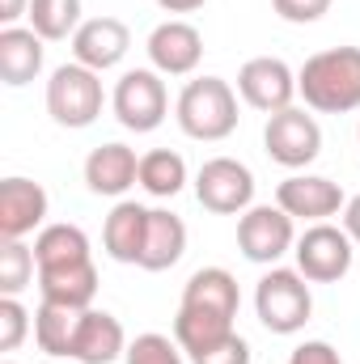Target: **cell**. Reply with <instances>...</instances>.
I'll return each instance as SVG.
<instances>
[{
    "label": "cell",
    "mask_w": 360,
    "mask_h": 364,
    "mask_svg": "<svg viewBox=\"0 0 360 364\" xmlns=\"http://www.w3.org/2000/svg\"><path fill=\"white\" fill-rule=\"evenodd\" d=\"M238 93L246 106H255L263 114L288 110L297 97V73L280 55H255L238 68Z\"/></svg>",
    "instance_id": "cell-10"
},
{
    "label": "cell",
    "mask_w": 360,
    "mask_h": 364,
    "mask_svg": "<svg viewBox=\"0 0 360 364\" xmlns=\"http://www.w3.org/2000/svg\"><path fill=\"white\" fill-rule=\"evenodd\" d=\"M356 140H360V127H356Z\"/></svg>",
    "instance_id": "cell-37"
},
{
    "label": "cell",
    "mask_w": 360,
    "mask_h": 364,
    "mask_svg": "<svg viewBox=\"0 0 360 364\" xmlns=\"http://www.w3.org/2000/svg\"><path fill=\"white\" fill-rule=\"evenodd\" d=\"M47 220V191L34 178H4L0 182V242H21Z\"/></svg>",
    "instance_id": "cell-13"
},
{
    "label": "cell",
    "mask_w": 360,
    "mask_h": 364,
    "mask_svg": "<svg viewBox=\"0 0 360 364\" xmlns=\"http://www.w3.org/2000/svg\"><path fill=\"white\" fill-rule=\"evenodd\" d=\"M191 364H250V343L233 331V335H229V339H221L216 348H208V352L191 356Z\"/></svg>",
    "instance_id": "cell-30"
},
{
    "label": "cell",
    "mask_w": 360,
    "mask_h": 364,
    "mask_svg": "<svg viewBox=\"0 0 360 364\" xmlns=\"http://www.w3.org/2000/svg\"><path fill=\"white\" fill-rule=\"evenodd\" d=\"M288 364H344V360H339V352H335L327 339H305V343L292 348Z\"/></svg>",
    "instance_id": "cell-32"
},
{
    "label": "cell",
    "mask_w": 360,
    "mask_h": 364,
    "mask_svg": "<svg viewBox=\"0 0 360 364\" xmlns=\"http://www.w3.org/2000/svg\"><path fill=\"white\" fill-rule=\"evenodd\" d=\"M182 309H203V314H216V318H238L242 309V292H238V279L225 272V267H199L182 284Z\"/></svg>",
    "instance_id": "cell-18"
},
{
    "label": "cell",
    "mask_w": 360,
    "mask_h": 364,
    "mask_svg": "<svg viewBox=\"0 0 360 364\" xmlns=\"http://www.w3.org/2000/svg\"><path fill=\"white\" fill-rule=\"evenodd\" d=\"M275 203H280L292 220L318 225V220L339 216L344 203H348V195H344L339 182L322 178V174H288V178L275 186Z\"/></svg>",
    "instance_id": "cell-11"
},
{
    "label": "cell",
    "mask_w": 360,
    "mask_h": 364,
    "mask_svg": "<svg viewBox=\"0 0 360 364\" xmlns=\"http://www.w3.org/2000/svg\"><path fill=\"white\" fill-rule=\"evenodd\" d=\"M195 199L216 216H242L255 208V174L238 157H212L195 174Z\"/></svg>",
    "instance_id": "cell-9"
},
{
    "label": "cell",
    "mask_w": 360,
    "mask_h": 364,
    "mask_svg": "<svg viewBox=\"0 0 360 364\" xmlns=\"http://www.w3.org/2000/svg\"><path fill=\"white\" fill-rule=\"evenodd\" d=\"M271 9H275V17H284L292 26H309L318 17H327L331 0H271Z\"/></svg>",
    "instance_id": "cell-31"
},
{
    "label": "cell",
    "mask_w": 360,
    "mask_h": 364,
    "mask_svg": "<svg viewBox=\"0 0 360 364\" xmlns=\"http://www.w3.org/2000/svg\"><path fill=\"white\" fill-rule=\"evenodd\" d=\"M26 17L43 43H64L81 30V0H30Z\"/></svg>",
    "instance_id": "cell-25"
},
{
    "label": "cell",
    "mask_w": 360,
    "mask_h": 364,
    "mask_svg": "<svg viewBox=\"0 0 360 364\" xmlns=\"http://www.w3.org/2000/svg\"><path fill=\"white\" fill-rule=\"evenodd\" d=\"M30 309L17 296H0V352H17L30 335Z\"/></svg>",
    "instance_id": "cell-29"
},
{
    "label": "cell",
    "mask_w": 360,
    "mask_h": 364,
    "mask_svg": "<svg viewBox=\"0 0 360 364\" xmlns=\"http://www.w3.org/2000/svg\"><path fill=\"white\" fill-rule=\"evenodd\" d=\"M38 296L47 305H68V309H90L97 296V267L93 259L68 263V267H47L38 272Z\"/></svg>",
    "instance_id": "cell-20"
},
{
    "label": "cell",
    "mask_w": 360,
    "mask_h": 364,
    "mask_svg": "<svg viewBox=\"0 0 360 364\" xmlns=\"http://www.w3.org/2000/svg\"><path fill=\"white\" fill-rule=\"evenodd\" d=\"M127 352V335L123 322L106 309H85L77 322V339H73V360L77 364H115Z\"/></svg>",
    "instance_id": "cell-16"
},
{
    "label": "cell",
    "mask_w": 360,
    "mask_h": 364,
    "mask_svg": "<svg viewBox=\"0 0 360 364\" xmlns=\"http://www.w3.org/2000/svg\"><path fill=\"white\" fill-rule=\"evenodd\" d=\"M144 51H149V60H153V68L162 77H191L199 68V60H203V34L191 21L170 17L149 34Z\"/></svg>",
    "instance_id": "cell-12"
},
{
    "label": "cell",
    "mask_w": 360,
    "mask_h": 364,
    "mask_svg": "<svg viewBox=\"0 0 360 364\" xmlns=\"http://www.w3.org/2000/svg\"><path fill=\"white\" fill-rule=\"evenodd\" d=\"M34 259H38V272L47 267H68V263H85L90 255V237L81 225H43L38 237H34Z\"/></svg>",
    "instance_id": "cell-22"
},
{
    "label": "cell",
    "mask_w": 360,
    "mask_h": 364,
    "mask_svg": "<svg viewBox=\"0 0 360 364\" xmlns=\"http://www.w3.org/2000/svg\"><path fill=\"white\" fill-rule=\"evenodd\" d=\"M186 255V225L170 208H149V233H144V255L140 267L144 272H170Z\"/></svg>",
    "instance_id": "cell-21"
},
{
    "label": "cell",
    "mask_w": 360,
    "mask_h": 364,
    "mask_svg": "<svg viewBox=\"0 0 360 364\" xmlns=\"http://www.w3.org/2000/svg\"><path fill=\"white\" fill-rule=\"evenodd\" d=\"M43 38L30 26H4L0 30V81L9 90L30 85L43 73Z\"/></svg>",
    "instance_id": "cell-19"
},
{
    "label": "cell",
    "mask_w": 360,
    "mask_h": 364,
    "mask_svg": "<svg viewBox=\"0 0 360 364\" xmlns=\"http://www.w3.org/2000/svg\"><path fill=\"white\" fill-rule=\"evenodd\" d=\"M4 364H17V360H4Z\"/></svg>",
    "instance_id": "cell-36"
},
{
    "label": "cell",
    "mask_w": 360,
    "mask_h": 364,
    "mask_svg": "<svg viewBox=\"0 0 360 364\" xmlns=\"http://www.w3.org/2000/svg\"><path fill=\"white\" fill-rule=\"evenodd\" d=\"M182 356H186V352L179 348V339L149 331V335H136V339L127 343L123 364H186Z\"/></svg>",
    "instance_id": "cell-28"
},
{
    "label": "cell",
    "mask_w": 360,
    "mask_h": 364,
    "mask_svg": "<svg viewBox=\"0 0 360 364\" xmlns=\"http://www.w3.org/2000/svg\"><path fill=\"white\" fill-rule=\"evenodd\" d=\"M297 93L318 114L360 110V47H327L297 73Z\"/></svg>",
    "instance_id": "cell-1"
},
{
    "label": "cell",
    "mask_w": 360,
    "mask_h": 364,
    "mask_svg": "<svg viewBox=\"0 0 360 364\" xmlns=\"http://www.w3.org/2000/svg\"><path fill=\"white\" fill-rule=\"evenodd\" d=\"M140 186L153 195V199H174L182 186H186V161H182L174 149H153L140 157Z\"/></svg>",
    "instance_id": "cell-26"
},
{
    "label": "cell",
    "mask_w": 360,
    "mask_h": 364,
    "mask_svg": "<svg viewBox=\"0 0 360 364\" xmlns=\"http://www.w3.org/2000/svg\"><path fill=\"white\" fill-rule=\"evenodd\" d=\"M127 47H132V30L119 17H90L73 34V60L93 68V73H106V68L123 64Z\"/></svg>",
    "instance_id": "cell-14"
},
{
    "label": "cell",
    "mask_w": 360,
    "mask_h": 364,
    "mask_svg": "<svg viewBox=\"0 0 360 364\" xmlns=\"http://www.w3.org/2000/svg\"><path fill=\"white\" fill-rule=\"evenodd\" d=\"M255 314L271 335H297L305 331L309 314H314V292L309 279L297 267H271L259 288H255Z\"/></svg>",
    "instance_id": "cell-3"
},
{
    "label": "cell",
    "mask_w": 360,
    "mask_h": 364,
    "mask_svg": "<svg viewBox=\"0 0 360 364\" xmlns=\"http://www.w3.org/2000/svg\"><path fill=\"white\" fill-rule=\"evenodd\" d=\"M136 182H140V157H136V149H127V144H119V140L97 144L90 157H85V186H90L93 195L119 199V195H127Z\"/></svg>",
    "instance_id": "cell-15"
},
{
    "label": "cell",
    "mask_w": 360,
    "mask_h": 364,
    "mask_svg": "<svg viewBox=\"0 0 360 364\" xmlns=\"http://www.w3.org/2000/svg\"><path fill=\"white\" fill-rule=\"evenodd\" d=\"M26 13H30V0H0V21L4 26H17Z\"/></svg>",
    "instance_id": "cell-34"
},
{
    "label": "cell",
    "mask_w": 360,
    "mask_h": 364,
    "mask_svg": "<svg viewBox=\"0 0 360 364\" xmlns=\"http://www.w3.org/2000/svg\"><path fill=\"white\" fill-rule=\"evenodd\" d=\"M339 216H344V229H348V237L360 246V195H352V199L344 203V212H339Z\"/></svg>",
    "instance_id": "cell-33"
},
{
    "label": "cell",
    "mask_w": 360,
    "mask_h": 364,
    "mask_svg": "<svg viewBox=\"0 0 360 364\" xmlns=\"http://www.w3.org/2000/svg\"><path fill=\"white\" fill-rule=\"evenodd\" d=\"M102 106H106L102 73H93L85 64H77V60L73 64H60L51 73V81H47V114L60 127H73V132L90 127V123H97Z\"/></svg>",
    "instance_id": "cell-4"
},
{
    "label": "cell",
    "mask_w": 360,
    "mask_h": 364,
    "mask_svg": "<svg viewBox=\"0 0 360 364\" xmlns=\"http://www.w3.org/2000/svg\"><path fill=\"white\" fill-rule=\"evenodd\" d=\"M110 106H115V119L144 136V132H157L170 114V93H166V81L157 68H132L115 81V93H110Z\"/></svg>",
    "instance_id": "cell-5"
},
{
    "label": "cell",
    "mask_w": 360,
    "mask_h": 364,
    "mask_svg": "<svg viewBox=\"0 0 360 364\" xmlns=\"http://www.w3.org/2000/svg\"><path fill=\"white\" fill-rule=\"evenodd\" d=\"M166 13H195V9H203L208 0H157Z\"/></svg>",
    "instance_id": "cell-35"
},
{
    "label": "cell",
    "mask_w": 360,
    "mask_h": 364,
    "mask_svg": "<svg viewBox=\"0 0 360 364\" xmlns=\"http://www.w3.org/2000/svg\"><path fill=\"white\" fill-rule=\"evenodd\" d=\"M85 309H68V305H38L34 314V343L38 352L55 356V360H73V339H77V322Z\"/></svg>",
    "instance_id": "cell-23"
},
{
    "label": "cell",
    "mask_w": 360,
    "mask_h": 364,
    "mask_svg": "<svg viewBox=\"0 0 360 364\" xmlns=\"http://www.w3.org/2000/svg\"><path fill=\"white\" fill-rule=\"evenodd\" d=\"M297 246V229L292 216L280 203H255L238 216V250L242 259L259 263V267H275L288 250Z\"/></svg>",
    "instance_id": "cell-7"
},
{
    "label": "cell",
    "mask_w": 360,
    "mask_h": 364,
    "mask_svg": "<svg viewBox=\"0 0 360 364\" xmlns=\"http://www.w3.org/2000/svg\"><path fill=\"white\" fill-rule=\"evenodd\" d=\"M297 272L305 275L309 284H339L344 275L352 272V259H356V242L348 237L344 225H331V220H318L309 225L297 246Z\"/></svg>",
    "instance_id": "cell-6"
},
{
    "label": "cell",
    "mask_w": 360,
    "mask_h": 364,
    "mask_svg": "<svg viewBox=\"0 0 360 364\" xmlns=\"http://www.w3.org/2000/svg\"><path fill=\"white\" fill-rule=\"evenodd\" d=\"M174 119H179L182 136L191 140H203V144L229 140L238 132V93L221 77H195L182 85L179 102H174Z\"/></svg>",
    "instance_id": "cell-2"
},
{
    "label": "cell",
    "mask_w": 360,
    "mask_h": 364,
    "mask_svg": "<svg viewBox=\"0 0 360 364\" xmlns=\"http://www.w3.org/2000/svg\"><path fill=\"white\" fill-rule=\"evenodd\" d=\"M229 335H233L229 318H216V314H203V309H182V305H179V314H174V339L186 352V360L199 356V352H208V348H216Z\"/></svg>",
    "instance_id": "cell-24"
},
{
    "label": "cell",
    "mask_w": 360,
    "mask_h": 364,
    "mask_svg": "<svg viewBox=\"0 0 360 364\" xmlns=\"http://www.w3.org/2000/svg\"><path fill=\"white\" fill-rule=\"evenodd\" d=\"M34 246L26 242H0V296H21L34 279Z\"/></svg>",
    "instance_id": "cell-27"
},
{
    "label": "cell",
    "mask_w": 360,
    "mask_h": 364,
    "mask_svg": "<svg viewBox=\"0 0 360 364\" xmlns=\"http://www.w3.org/2000/svg\"><path fill=\"white\" fill-rule=\"evenodd\" d=\"M263 149L275 166L284 170H305L309 161H318L322 153V127L314 114H305L301 106H288V110H275L268 114V127H263Z\"/></svg>",
    "instance_id": "cell-8"
},
{
    "label": "cell",
    "mask_w": 360,
    "mask_h": 364,
    "mask_svg": "<svg viewBox=\"0 0 360 364\" xmlns=\"http://www.w3.org/2000/svg\"><path fill=\"white\" fill-rule=\"evenodd\" d=\"M144 233H149V208L136 203V199H119L102 225V246L115 263H127V267H140V255H144Z\"/></svg>",
    "instance_id": "cell-17"
}]
</instances>
